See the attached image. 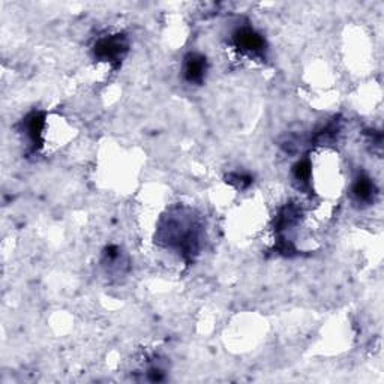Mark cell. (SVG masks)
<instances>
[{"label": "cell", "mask_w": 384, "mask_h": 384, "mask_svg": "<svg viewBox=\"0 0 384 384\" xmlns=\"http://www.w3.org/2000/svg\"><path fill=\"white\" fill-rule=\"evenodd\" d=\"M233 41L239 50L248 53V55H260L266 47L264 38L249 26L237 29L233 35Z\"/></svg>", "instance_id": "6da1fadb"}, {"label": "cell", "mask_w": 384, "mask_h": 384, "mask_svg": "<svg viewBox=\"0 0 384 384\" xmlns=\"http://www.w3.org/2000/svg\"><path fill=\"white\" fill-rule=\"evenodd\" d=\"M125 51H127V44L120 37L104 38L95 47V55L101 60L107 62H116L123 56Z\"/></svg>", "instance_id": "7a4b0ae2"}, {"label": "cell", "mask_w": 384, "mask_h": 384, "mask_svg": "<svg viewBox=\"0 0 384 384\" xmlns=\"http://www.w3.org/2000/svg\"><path fill=\"white\" fill-rule=\"evenodd\" d=\"M208 65L206 59L199 55H190L185 60L183 65V75L188 83L191 84H201L204 75H206Z\"/></svg>", "instance_id": "3957f363"}, {"label": "cell", "mask_w": 384, "mask_h": 384, "mask_svg": "<svg viewBox=\"0 0 384 384\" xmlns=\"http://www.w3.org/2000/svg\"><path fill=\"white\" fill-rule=\"evenodd\" d=\"M374 192H375L374 183L369 181L368 177L357 179V182L353 186L354 197L359 200V201H369L372 199Z\"/></svg>", "instance_id": "277c9868"}]
</instances>
